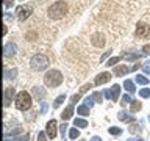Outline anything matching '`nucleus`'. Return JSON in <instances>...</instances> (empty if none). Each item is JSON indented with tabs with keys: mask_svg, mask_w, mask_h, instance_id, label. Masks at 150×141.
<instances>
[{
	"mask_svg": "<svg viewBox=\"0 0 150 141\" xmlns=\"http://www.w3.org/2000/svg\"><path fill=\"white\" fill-rule=\"evenodd\" d=\"M92 96H94V99H96V102H97V103H102V99H103V96H102L100 93H94Z\"/></svg>",
	"mask_w": 150,
	"mask_h": 141,
	"instance_id": "nucleus-30",
	"label": "nucleus"
},
{
	"mask_svg": "<svg viewBox=\"0 0 150 141\" xmlns=\"http://www.w3.org/2000/svg\"><path fill=\"white\" fill-rule=\"evenodd\" d=\"M49 58H47L45 55H42V53H38V55H35L31 58V61H30V64H31V69L33 70H44V69H47V66H49Z\"/></svg>",
	"mask_w": 150,
	"mask_h": 141,
	"instance_id": "nucleus-4",
	"label": "nucleus"
},
{
	"mask_svg": "<svg viewBox=\"0 0 150 141\" xmlns=\"http://www.w3.org/2000/svg\"><path fill=\"white\" fill-rule=\"evenodd\" d=\"M78 136H80V130L77 129V127H72V129L69 130V138L75 140V138H78Z\"/></svg>",
	"mask_w": 150,
	"mask_h": 141,
	"instance_id": "nucleus-20",
	"label": "nucleus"
},
{
	"mask_svg": "<svg viewBox=\"0 0 150 141\" xmlns=\"http://www.w3.org/2000/svg\"><path fill=\"white\" fill-rule=\"evenodd\" d=\"M72 115H74V107L69 105L63 113H61V118H63V121H67V119H70V118H72Z\"/></svg>",
	"mask_w": 150,
	"mask_h": 141,
	"instance_id": "nucleus-14",
	"label": "nucleus"
},
{
	"mask_svg": "<svg viewBox=\"0 0 150 141\" xmlns=\"http://www.w3.org/2000/svg\"><path fill=\"white\" fill-rule=\"evenodd\" d=\"M45 129H47V135H49V138L53 140L56 136V121L55 119L49 121V122H47V125H45Z\"/></svg>",
	"mask_w": 150,
	"mask_h": 141,
	"instance_id": "nucleus-7",
	"label": "nucleus"
},
{
	"mask_svg": "<svg viewBox=\"0 0 150 141\" xmlns=\"http://www.w3.org/2000/svg\"><path fill=\"white\" fill-rule=\"evenodd\" d=\"M91 42H92L96 47H103V46H105V39H103L102 35H94V36L91 38Z\"/></svg>",
	"mask_w": 150,
	"mask_h": 141,
	"instance_id": "nucleus-11",
	"label": "nucleus"
},
{
	"mask_svg": "<svg viewBox=\"0 0 150 141\" xmlns=\"http://www.w3.org/2000/svg\"><path fill=\"white\" fill-rule=\"evenodd\" d=\"M128 68H127L125 64H122V66H116L114 68V75L116 77H120V75H125V74H128Z\"/></svg>",
	"mask_w": 150,
	"mask_h": 141,
	"instance_id": "nucleus-12",
	"label": "nucleus"
},
{
	"mask_svg": "<svg viewBox=\"0 0 150 141\" xmlns=\"http://www.w3.org/2000/svg\"><path fill=\"white\" fill-rule=\"evenodd\" d=\"M138 141H142V140H138Z\"/></svg>",
	"mask_w": 150,
	"mask_h": 141,
	"instance_id": "nucleus-43",
	"label": "nucleus"
},
{
	"mask_svg": "<svg viewBox=\"0 0 150 141\" xmlns=\"http://www.w3.org/2000/svg\"><path fill=\"white\" fill-rule=\"evenodd\" d=\"M16 49H17V47H16V44H13V42H9V44H6V46H5L3 55L6 56V58H8V56H14V55H16Z\"/></svg>",
	"mask_w": 150,
	"mask_h": 141,
	"instance_id": "nucleus-10",
	"label": "nucleus"
},
{
	"mask_svg": "<svg viewBox=\"0 0 150 141\" xmlns=\"http://www.w3.org/2000/svg\"><path fill=\"white\" fill-rule=\"evenodd\" d=\"M110 53H111V50H108V52H106V53H105V55H103V56H102V58H100V61H103V60H105V58H106V56H108V55H110Z\"/></svg>",
	"mask_w": 150,
	"mask_h": 141,
	"instance_id": "nucleus-40",
	"label": "nucleus"
},
{
	"mask_svg": "<svg viewBox=\"0 0 150 141\" xmlns=\"http://www.w3.org/2000/svg\"><path fill=\"white\" fill-rule=\"evenodd\" d=\"M94 102H96V99H94V96L84 99V105H88V107H92V105H94Z\"/></svg>",
	"mask_w": 150,
	"mask_h": 141,
	"instance_id": "nucleus-27",
	"label": "nucleus"
},
{
	"mask_svg": "<svg viewBox=\"0 0 150 141\" xmlns=\"http://www.w3.org/2000/svg\"><path fill=\"white\" fill-rule=\"evenodd\" d=\"M110 80H111V74L102 72V74H98L96 77V85H97V86H100V85H103V83H108Z\"/></svg>",
	"mask_w": 150,
	"mask_h": 141,
	"instance_id": "nucleus-8",
	"label": "nucleus"
},
{
	"mask_svg": "<svg viewBox=\"0 0 150 141\" xmlns=\"http://www.w3.org/2000/svg\"><path fill=\"white\" fill-rule=\"evenodd\" d=\"M133 99H131L128 94H124V97H122V105H125V103H130Z\"/></svg>",
	"mask_w": 150,
	"mask_h": 141,
	"instance_id": "nucleus-29",
	"label": "nucleus"
},
{
	"mask_svg": "<svg viewBox=\"0 0 150 141\" xmlns=\"http://www.w3.org/2000/svg\"><path fill=\"white\" fill-rule=\"evenodd\" d=\"M141 107H142V103H141L139 100H133L131 102V113H136L141 110Z\"/></svg>",
	"mask_w": 150,
	"mask_h": 141,
	"instance_id": "nucleus-21",
	"label": "nucleus"
},
{
	"mask_svg": "<svg viewBox=\"0 0 150 141\" xmlns=\"http://www.w3.org/2000/svg\"><path fill=\"white\" fill-rule=\"evenodd\" d=\"M89 110H91V107H88V105H80L77 108V113L80 116H88L89 115Z\"/></svg>",
	"mask_w": 150,
	"mask_h": 141,
	"instance_id": "nucleus-16",
	"label": "nucleus"
},
{
	"mask_svg": "<svg viewBox=\"0 0 150 141\" xmlns=\"http://www.w3.org/2000/svg\"><path fill=\"white\" fill-rule=\"evenodd\" d=\"M119 93H120V86L119 85H112V89H110V94H111V100L116 102L119 99Z\"/></svg>",
	"mask_w": 150,
	"mask_h": 141,
	"instance_id": "nucleus-13",
	"label": "nucleus"
},
{
	"mask_svg": "<svg viewBox=\"0 0 150 141\" xmlns=\"http://www.w3.org/2000/svg\"><path fill=\"white\" fill-rule=\"evenodd\" d=\"M13 3H14V0H5V8H9V6H13Z\"/></svg>",
	"mask_w": 150,
	"mask_h": 141,
	"instance_id": "nucleus-37",
	"label": "nucleus"
},
{
	"mask_svg": "<svg viewBox=\"0 0 150 141\" xmlns=\"http://www.w3.org/2000/svg\"><path fill=\"white\" fill-rule=\"evenodd\" d=\"M136 82H138L139 85H147L149 80L144 77V75H136Z\"/></svg>",
	"mask_w": 150,
	"mask_h": 141,
	"instance_id": "nucleus-25",
	"label": "nucleus"
},
{
	"mask_svg": "<svg viewBox=\"0 0 150 141\" xmlns=\"http://www.w3.org/2000/svg\"><path fill=\"white\" fill-rule=\"evenodd\" d=\"M16 74H17V70H16V69L6 70V77H8V78H14V77H16Z\"/></svg>",
	"mask_w": 150,
	"mask_h": 141,
	"instance_id": "nucleus-31",
	"label": "nucleus"
},
{
	"mask_svg": "<svg viewBox=\"0 0 150 141\" xmlns=\"http://www.w3.org/2000/svg\"><path fill=\"white\" fill-rule=\"evenodd\" d=\"M80 97H81V93H78V94H74V96H72V99H70V100H72V102L75 103V102H78V99H80Z\"/></svg>",
	"mask_w": 150,
	"mask_h": 141,
	"instance_id": "nucleus-36",
	"label": "nucleus"
},
{
	"mask_svg": "<svg viewBox=\"0 0 150 141\" xmlns=\"http://www.w3.org/2000/svg\"><path fill=\"white\" fill-rule=\"evenodd\" d=\"M139 96H141V97H150V89H149V88L141 89V91H139Z\"/></svg>",
	"mask_w": 150,
	"mask_h": 141,
	"instance_id": "nucleus-28",
	"label": "nucleus"
},
{
	"mask_svg": "<svg viewBox=\"0 0 150 141\" xmlns=\"http://www.w3.org/2000/svg\"><path fill=\"white\" fill-rule=\"evenodd\" d=\"M124 86H125V89H127V91H128V93H134V83L133 82H131V80H125V82H124Z\"/></svg>",
	"mask_w": 150,
	"mask_h": 141,
	"instance_id": "nucleus-19",
	"label": "nucleus"
},
{
	"mask_svg": "<svg viewBox=\"0 0 150 141\" xmlns=\"http://www.w3.org/2000/svg\"><path fill=\"white\" fill-rule=\"evenodd\" d=\"M44 83H45V86H49V88L59 86V85L63 83V74L56 69H50L49 72L44 75Z\"/></svg>",
	"mask_w": 150,
	"mask_h": 141,
	"instance_id": "nucleus-2",
	"label": "nucleus"
},
{
	"mask_svg": "<svg viewBox=\"0 0 150 141\" xmlns=\"http://www.w3.org/2000/svg\"><path fill=\"white\" fill-rule=\"evenodd\" d=\"M16 108L17 110H21V111H27V110H30L31 108V96L28 93L25 91H21L16 96Z\"/></svg>",
	"mask_w": 150,
	"mask_h": 141,
	"instance_id": "nucleus-3",
	"label": "nucleus"
},
{
	"mask_svg": "<svg viewBox=\"0 0 150 141\" xmlns=\"http://www.w3.org/2000/svg\"><path fill=\"white\" fill-rule=\"evenodd\" d=\"M128 130L131 132V133H136V132H139L141 129H139V127L136 125V124H133V125H130V127H128Z\"/></svg>",
	"mask_w": 150,
	"mask_h": 141,
	"instance_id": "nucleus-34",
	"label": "nucleus"
},
{
	"mask_svg": "<svg viewBox=\"0 0 150 141\" xmlns=\"http://www.w3.org/2000/svg\"><path fill=\"white\" fill-rule=\"evenodd\" d=\"M45 111H47V103H45V102H42V103H41V113L44 115Z\"/></svg>",
	"mask_w": 150,
	"mask_h": 141,
	"instance_id": "nucleus-39",
	"label": "nucleus"
},
{
	"mask_svg": "<svg viewBox=\"0 0 150 141\" xmlns=\"http://www.w3.org/2000/svg\"><path fill=\"white\" fill-rule=\"evenodd\" d=\"M33 94H35V96L41 100V99L45 96V91H44V89H41L39 86H35V88H33Z\"/></svg>",
	"mask_w": 150,
	"mask_h": 141,
	"instance_id": "nucleus-17",
	"label": "nucleus"
},
{
	"mask_svg": "<svg viewBox=\"0 0 150 141\" xmlns=\"http://www.w3.org/2000/svg\"><path fill=\"white\" fill-rule=\"evenodd\" d=\"M117 118H119V121H122V122H133L134 121V118L130 116V115H125V111H120L119 115H117Z\"/></svg>",
	"mask_w": 150,
	"mask_h": 141,
	"instance_id": "nucleus-15",
	"label": "nucleus"
},
{
	"mask_svg": "<svg viewBox=\"0 0 150 141\" xmlns=\"http://www.w3.org/2000/svg\"><path fill=\"white\" fill-rule=\"evenodd\" d=\"M66 14H67V3L66 2L59 0V2H55L53 5H50V8H49V17L50 19L58 21V19H63Z\"/></svg>",
	"mask_w": 150,
	"mask_h": 141,
	"instance_id": "nucleus-1",
	"label": "nucleus"
},
{
	"mask_svg": "<svg viewBox=\"0 0 150 141\" xmlns=\"http://www.w3.org/2000/svg\"><path fill=\"white\" fill-rule=\"evenodd\" d=\"M150 35V25L147 24H139L138 28H136V36H138V39H144V38H147Z\"/></svg>",
	"mask_w": 150,
	"mask_h": 141,
	"instance_id": "nucleus-6",
	"label": "nucleus"
},
{
	"mask_svg": "<svg viewBox=\"0 0 150 141\" xmlns=\"http://www.w3.org/2000/svg\"><path fill=\"white\" fill-rule=\"evenodd\" d=\"M59 132H61V136L64 138L66 132H67V124H63V125H59Z\"/></svg>",
	"mask_w": 150,
	"mask_h": 141,
	"instance_id": "nucleus-32",
	"label": "nucleus"
},
{
	"mask_svg": "<svg viewBox=\"0 0 150 141\" xmlns=\"http://www.w3.org/2000/svg\"><path fill=\"white\" fill-rule=\"evenodd\" d=\"M144 53H124V58L125 60H136L139 56H142Z\"/></svg>",
	"mask_w": 150,
	"mask_h": 141,
	"instance_id": "nucleus-22",
	"label": "nucleus"
},
{
	"mask_svg": "<svg viewBox=\"0 0 150 141\" xmlns=\"http://www.w3.org/2000/svg\"><path fill=\"white\" fill-rule=\"evenodd\" d=\"M47 133H44V132H41L39 135H38V141H47Z\"/></svg>",
	"mask_w": 150,
	"mask_h": 141,
	"instance_id": "nucleus-33",
	"label": "nucleus"
},
{
	"mask_svg": "<svg viewBox=\"0 0 150 141\" xmlns=\"http://www.w3.org/2000/svg\"><path fill=\"white\" fill-rule=\"evenodd\" d=\"M108 132H110L111 135H116V136H119V135L122 133V130L119 129V127H110V129H108Z\"/></svg>",
	"mask_w": 150,
	"mask_h": 141,
	"instance_id": "nucleus-23",
	"label": "nucleus"
},
{
	"mask_svg": "<svg viewBox=\"0 0 150 141\" xmlns=\"http://www.w3.org/2000/svg\"><path fill=\"white\" fill-rule=\"evenodd\" d=\"M89 141H102L100 138H98V136H92V138L91 140H89Z\"/></svg>",
	"mask_w": 150,
	"mask_h": 141,
	"instance_id": "nucleus-41",
	"label": "nucleus"
},
{
	"mask_svg": "<svg viewBox=\"0 0 150 141\" xmlns=\"http://www.w3.org/2000/svg\"><path fill=\"white\" fill-rule=\"evenodd\" d=\"M119 56H112V58H110V60H108V63H106V66H108V68H111V66H114L116 63H119Z\"/></svg>",
	"mask_w": 150,
	"mask_h": 141,
	"instance_id": "nucleus-24",
	"label": "nucleus"
},
{
	"mask_svg": "<svg viewBox=\"0 0 150 141\" xmlns=\"http://www.w3.org/2000/svg\"><path fill=\"white\" fill-rule=\"evenodd\" d=\"M13 96H14V88H11V86H8V88H5V107H8L9 103H11V100H13Z\"/></svg>",
	"mask_w": 150,
	"mask_h": 141,
	"instance_id": "nucleus-9",
	"label": "nucleus"
},
{
	"mask_svg": "<svg viewBox=\"0 0 150 141\" xmlns=\"http://www.w3.org/2000/svg\"><path fill=\"white\" fill-rule=\"evenodd\" d=\"M144 52L142 53H145V55H150V44H147V46H144V49H142Z\"/></svg>",
	"mask_w": 150,
	"mask_h": 141,
	"instance_id": "nucleus-38",
	"label": "nucleus"
},
{
	"mask_svg": "<svg viewBox=\"0 0 150 141\" xmlns=\"http://www.w3.org/2000/svg\"><path fill=\"white\" fill-rule=\"evenodd\" d=\"M64 100H66V96H64V94H63V96H59V97H58V99H56V100H55V103H53V107H55V108H58V107L61 105V103L64 102Z\"/></svg>",
	"mask_w": 150,
	"mask_h": 141,
	"instance_id": "nucleus-26",
	"label": "nucleus"
},
{
	"mask_svg": "<svg viewBox=\"0 0 150 141\" xmlns=\"http://www.w3.org/2000/svg\"><path fill=\"white\" fill-rule=\"evenodd\" d=\"M31 13H33V6H31V5H25V6L17 8V17H19V21L23 22Z\"/></svg>",
	"mask_w": 150,
	"mask_h": 141,
	"instance_id": "nucleus-5",
	"label": "nucleus"
},
{
	"mask_svg": "<svg viewBox=\"0 0 150 141\" xmlns=\"http://www.w3.org/2000/svg\"><path fill=\"white\" fill-rule=\"evenodd\" d=\"M81 141H83V140H81Z\"/></svg>",
	"mask_w": 150,
	"mask_h": 141,
	"instance_id": "nucleus-44",
	"label": "nucleus"
},
{
	"mask_svg": "<svg viewBox=\"0 0 150 141\" xmlns=\"http://www.w3.org/2000/svg\"><path fill=\"white\" fill-rule=\"evenodd\" d=\"M149 121H150V116H149Z\"/></svg>",
	"mask_w": 150,
	"mask_h": 141,
	"instance_id": "nucleus-42",
	"label": "nucleus"
},
{
	"mask_svg": "<svg viewBox=\"0 0 150 141\" xmlns=\"http://www.w3.org/2000/svg\"><path fill=\"white\" fill-rule=\"evenodd\" d=\"M74 125H77L78 129H86V127H88L89 124H88V121H84V119H80V118H77V119H75V122H74Z\"/></svg>",
	"mask_w": 150,
	"mask_h": 141,
	"instance_id": "nucleus-18",
	"label": "nucleus"
},
{
	"mask_svg": "<svg viewBox=\"0 0 150 141\" xmlns=\"http://www.w3.org/2000/svg\"><path fill=\"white\" fill-rule=\"evenodd\" d=\"M91 88H92V85L91 83H86V85H83V88L80 89V93H86L88 89H91Z\"/></svg>",
	"mask_w": 150,
	"mask_h": 141,
	"instance_id": "nucleus-35",
	"label": "nucleus"
}]
</instances>
